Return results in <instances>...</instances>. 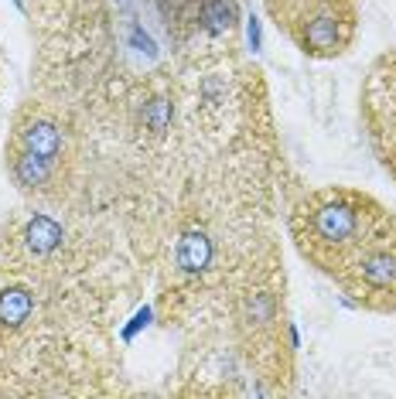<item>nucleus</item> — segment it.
Wrapping results in <instances>:
<instances>
[{"instance_id":"obj_1","label":"nucleus","mask_w":396,"mask_h":399,"mask_svg":"<svg viewBox=\"0 0 396 399\" xmlns=\"http://www.w3.org/2000/svg\"><path fill=\"white\" fill-rule=\"evenodd\" d=\"M85 133L69 103L55 96L24 99L7 123L3 171L35 205L62 208L79 195Z\"/></svg>"},{"instance_id":"obj_2","label":"nucleus","mask_w":396,"mask_h":399,"mask_svg":"<svg viewBox=\"0 0 396 399\" xmlns=\"http://www.w3.org/2000/svg\"><path fill=\"white\" fill-rule=\"evenodd\" d=\"M226 318L242 362L274 393L294 382V348L297 334L287 321L283 263L274 242L253 246L236 273L226 283Z\"/></svg>"},{"instance_id":"obj_3","label":"nucleus","mask_w":396,"mask_h":399,"mask_svg":"<svg viewBox=\"0 0 396 399\" xmlns=\"http://www.w3.org/2000/svg\"><path fill=\"white\" fill-rule=\"evenodd\" d=\"M386 219L390 208L376 195L349 185H324L294 201L287 229L297 256L308 266L328 280H338Z\"/></svg>"},{"instance_id":"obj_4","label":"nucleus","mask_w":396,"mask_h":399,"mask_svg":"<svg viewBox=\"0 0 396 399\" xmlns=\"http://www.w3.org/2000/svg\"><path fill=\"white\" fill-rule=\"evenodd\" d=\"M349 304L372 314H396V215L362 246L352 266L335 280Z\"/></svg>"},{"instance_id":"obj_5","label":"nucleus","mask_w":396,"mask_h":399,"mask_svg":"<svg viewBox=\"0 0 396 399\" xmlns=\"http://www.w3.org/2000/svg\"><path fill=\"white\" fill-rule=\"evenodd\" d=\"M358 110L369 147L396 185V48L383 51L369 65V76L358 92Z\"/></svg>"},{"instance_id":"obj_6","label":"nucleus","mask_w":396,"mask_h":399,"mask_svg":"<svg viewBox=\"0 0 396 399\" xmlns=\"http://www.w3.org/2000/svg\"><path fill=\"white\" fill-rule=\"evenodd\" d=\"M294 48L315 62L342 58L356 48L358 38V0H328L301 14L287 31Z\"/></svg>"},{"instance_id":"obj_7","label":"nucleus","mask_w":396,"mask_h":399,"mask_svg":"<svg viewBox=\"0 0 396 399\" xmlns=\"http://www.w3.org/2000/svg\"><path fill=\"white\" fill-rule=\"evenodd\" d=\"M174 113H178V103H174V92L171 85L160 79L151 82H137L126 96V120L130 130L144 140V144H158L167 137V130L174 126Z\"/></svg>"},{"instance_id":"obj_8","label":"nucleus","mask_w":396,"mask_h":399,"mask_svg":"<svg viewBox=\"0 0 396 399\" xmlns=\"http://www.w3.org/2000/svg\"><path fill=\"white\" fill-rule=\"evenodd\" d=\"M239 31V3L236 0H201L198 7V31L195 38L208 41V44H229Z\"/></svg>"},{"instance_id":"obj_9","label":"nucleus","mask_w":396,"mask_h":399,"mask_svg":"<svg viewBox=\"0 0 396 399\" xmlns=\"http://www.w3.org/2000/svg\"><path fill=\"white\" fill-rule=\"evenodd\" d=\"M160 10V17H164V24H167V31H171V38L174 41H192L198 31V7H201V0H154Z\"/></svg>"},{"instance_id":"obj_10","label":"nucleus","mask_w":396,"mask_h":399,"mask_svg":"<svg viewBox=\"0 0 396 399\" xmlns=\"http://www.w3.org/2000/svg\"><path fill=\"white\" fill-rule=\"evenodd\" d=\"M263 3H267V14H270V21L277 24V31H287L301 14H308L311 7L328 3V0H263Z\"/></svg>"},{"instance_id":"obj_11","label":"nucleus","mask_w":396,"mask_h":399,"mask_svg":"<svg viewBox=\"0 0 396 399\" xmlns=\"http://www.w3.org/2000/svg\"><path fill=\"white\" fill-rule=\"evenodd\" d=\"M249 44H253V51L260 48V24H256V17H249Z\"/></svg>"}]
</instances>
